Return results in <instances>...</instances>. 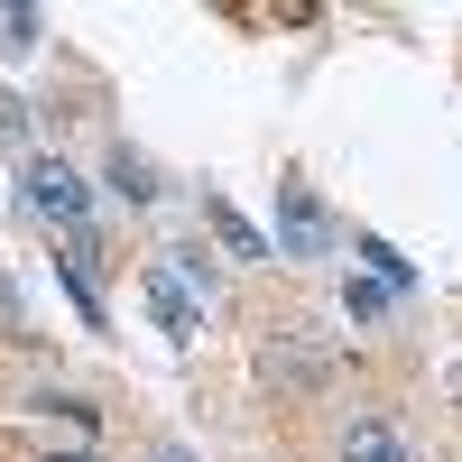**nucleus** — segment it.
<instances>
[{
    "instance_id": "obj_2",
    "label": "nucleus",
    "mask_w": 462,
    "mask_h": 462,
    "mask_svg": "<svg viewBox=\"0 0 462 462\" xmlns=\"http://www.w3.org/2000/svg\"><path fill=\"white\" fill-rule=\"evenodd\" d=\"M19 185H28V204L47 213V222L84 231V185H74V167H65V158H28V167H19Z\"/></svg>"
},
{
    "instance_id": "obj_4",
    "label": "nucleus",
    "mask_w": 462,
    "mask_h": 462,
    "mask_svg": "<svg viewBox=\"0 0 462 462\" xmlns=\"http://www.w3.org/2000/svg\"><path fill=\"white\" fill-rule=\"evenodd\" d=\"M204 222H213V241H222V250H231V259H268V241H259V231H250V222H241V213H231V204H222V195H204Z\"/></svg>"
},
{
    "instance_id": "obj_3",
    "label": "nucleus",
    "mask_w": 462,
    "mask_h": 462,
    "mask_svg": "<svg viewBox=\"0 0 462 462\" xmlns=\"http://www.w3.org/2000/svg\"><path fill=\"white\" fill-rule=\"evenodd\" d=\"M342 462H407V435L389 426V416H361V426L342 435Z\"/></svg>"
},
{
    "instance_id": "obj_8",
    "label": "nucleus",
    "mask_w": 462,
    "mask_h": 462,
    "mask_svg": "<svg viewBox=\"0 0 462 462\" xmlns=\"http://www.w3.org/2000/svg\"><path fill=\"white\" fill-rule=\"evenodd\" d=\"M361 259H370V268H379V287H407V278H416V268H407V259H398V250H389V241H361Z\"/></svg>"
},
{
    "instance_id": "obj_10",
    "label": "nucleus",
    "mask_w": 462,
    "mask_h": 462,
    "mask_svg": "<svg viewBox=\"0 0 462 462\" xmlns=\"http://www.w3.org/2000/svg\"><path fill=\"white\" fill-rule=\"evenodd\" d=\"M47 462H93V453H47Z\"/></svg>"
},
{
    "instance_id": "obj_6",
    "label": "nucleus",
    "mask_w": 462,
    "mask_h": 462,
    "mask_svg": "<svg viewBox=\"0 0 462 462\" xmlns=\"http://www.w3.org/2000/svg\"><path fill=\"white\" fill-rule=\"evenodd\" d=\"M111 195H130V204H148V195H158V176H148V158H130V148H111Z\"/></svg>"
},
{
    "instance_id": "obj_9",
    "label": "nucleus",
    "mask_w": 462,
    "mask_h": 462,
    "mask_svg": "<svg viewBox=\"0 0 462 462\" xmlns=\"http://www.w3.org/2000/svg\"><path fill=\"white\" fill-rule=\"evenodd\" d=\"M0 324H19V296H10V278H0Z\"/></svg>"
},
{
    "instance_id": "obj_7",
    "label": "nucleus",
    "mask_w": 462,
    "mask_h": 462,
    "mask_svg": "<svg viewBox=\"0 0 462 462\" xmlns=\"http://www.w3.org/2000/svg\"><path fill=\"white\" fill-rule=\"evenodd\" d=\"M37 47V10H0V56H28Z\"/></svg>"
},
{
    "instance_id": "obj_5",
    "label": "nucleus",
    "mask_w": 462,
    "mask_h": 462,
    "mask_svg": "<svg viewBox=\"0 0 462 462\" xmlns=\"http://www.w3.org/2000/svg\"><path fill=\"white\" fill-rule=\"evenodd\" d=\"M148 305H158V324L185 342V333H195V296H185L176 278H167V268H148Z\"/></svg>"
},
{
    "instance_id": "obj_11",
    "label": "nucleus",
    "mask_w": 462,
    "mask_h": 462,
    "mask_svg": "<svg viewBox=\"0 0 462 462\" xmlns=\"http://www.w3.org/2000/svg\"><path fill=\"white\" fill-rule=\"evenodd\" d=\"M158 462H185V453H158Z\"/></svg>"
},
{
    "instance_id": "obj_1",
    "label": "nucleus",
    "mask_w": 462,
    "mask_h": 462,
    "mask_svg": "<svg viewBox=\"0 0 462 462\" xmlns=\"http://www.w3.org/2000/svg\"><path fill=\"white\" fill-rule=\"evenodd\" d=\"M278 241H287V259H324L333 250V213L305 195V185H278ZM268 241V250H278Z\"/></svg>"
}]
</instances>
